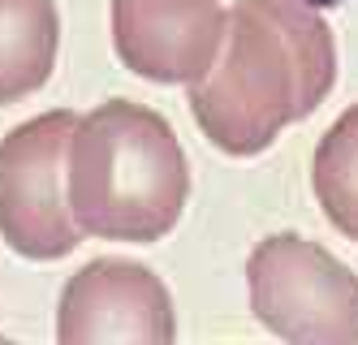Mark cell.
<instances>
[{
	"mask_svg": "<svg viewBox=\"0 0 358 345\" xmlns=\"http://www.w3.org/2000/svg\"><path fill=\"white\" fill-rule=\"evenodd\" d=\"M337 83L332 31L306 0H234L208 69L190 78L199 129L229 155L272 147Z\"/></svg>",
	"mask_w": 358,
	"mask_h": 345,
	"instance_id": "1",
	"label": "cell"
},
{
	"mask_svg": "<svg viewBox=\"0 0 358 345\" xmlns=\"http://www.w3.org/2000/svg\"><path fill=\"white\" fill-rule=\"evenodd\" d=\"M190 195L186 155L160 113L108 99L78 121L69 143V207L91 237L156 242Z\"/></svg>",
	"mask_w": 358,
	"mask_h": 345,
	"instance_id": "2",
	"label": "cell"
},
{
	"mask_svg": "<svg viewBox=\"0 0 358 345\" xmlns=\"http://www.w3.org/2000/svg\"><path fill=\"white\" fill-rule=\"evenodd\" d=\"M250 311L264 328L302 345L358 341V276L324 246L276 233L246 263Z\"/></svg>",
	"mask_w": 358,
	"mask_h": 345,
	"instance_id": "3",
	"label": "cell"
},
{
	"mask_svg": "<svg viewBox=\"0 0 358 345\" xmlns=\"http://www.w3.org/2000/svg\"><path fill=\"white\" fill-rule=\"evenodd\" d=\"M78 117L43 113L0 143V233L27 259H61L83 242L69 207V143Z\"/></svg>",
	"mask_w": 358,
	"mask_h": 345,
	"instance_id": "4",
	"label": "cell"
},
{
	"mask_svg": "<svg viewBox=\"0 0 358 345\" xmlns=\"http://www.w3.org/2000/svg\"><path fill=\"white\" fill-rule=\"evenodd\" d=\"M57 337L61 345H169V289L130 259H91L61 294Z\"/></svg>",
	"mask_w": 358,
	"mask_h": 345,
	"instance_id": "5",
	"label": "cell"
},
{
	"mask_svg": "<svg viewBox=\"0 0 358 345\" xmlns=\"http://www.w3.org/2000/svg\"><path fill=\"white\" fill-rule=\"evenodd\" d=\"M224 31L220 0H113V48L151 83H190Z\"/></svg>",
	"mask_w": 358,
	"mask_h": 345,
	"instance_id": "6",
	"label": "cell"
},
{
	"mask_svg": "<svg viewBox=\"0 0 358 345\" xmlns=\"http://www.w3.org/2000/svg\"><path fill=\"white\" fill-rule=\"evenodd\" d=\"M61 22L52 0H0V104L39 91L57 65Z\"/></svg>",
	"mask_w": 358,
	"mask_h": 345,
	"instance_id": "7",
	"label": "cell"
},
{
	"mask_svg": "<svg viewBox=\"0 0 358 345\" xmlns=\"http://www.w3.org/2000/svg\"><path fill=\"white\" fill-rule=\"evenodd\" d=\"M311 177L324 203V216L358 242V104L345 108L337 125L320 139Z\"/></svg>",
	"mask_w": 358,
	"mask_h": 345,
	"instance_id": "8",
	"label": "cell"
},
{
	"mask_svg": "<svg viewBox=\"0 0 358 345\" xmlns=\"http://www.w3.org/2000/svg\"><path fill=\"white\" fill-rule=\"evenodd\" d=\"M306 5H315V9H337V5H345V0H306Z\"/></svg>",
	"mask_w": 358,
	"mask_h": 345,
	"instance_id": "9",
	"label": "cell"
}]
</instances>
